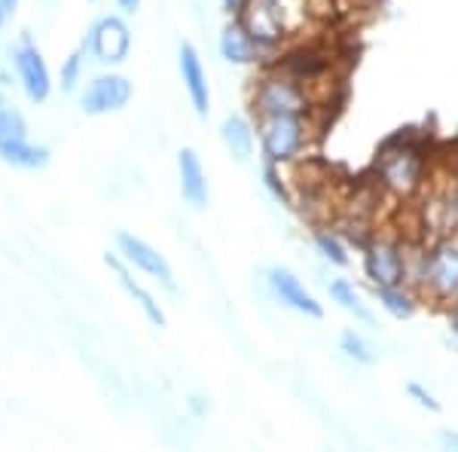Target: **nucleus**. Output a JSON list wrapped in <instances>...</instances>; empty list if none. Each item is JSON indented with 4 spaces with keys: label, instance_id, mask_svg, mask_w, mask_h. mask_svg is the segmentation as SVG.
Masks as SVG:
<instances>
[{
    "label": "nucleus",
    "instance_id": "nucleus-7",
    "mask_svg": "<svg viewBox=\"0 0 458 452\" xmlns=\"http://www.w3.org/2000/svg\"><path fill=\"white\" fill-rule=\"evenodd\" d=\"M364 276L373 287L410 285V244L397 235H373L364 244Z\"/></svg>",
    "mask_w": 458,
    "mask_h": 452
},
{
    "label": "nucleus",
    "instance_id": "nucleus-11",
    "mask_svg": "<svg viewBox=\"0 0 458 452\" xmlns=\"http://www.w3.org/2000/svg\"><path fill=\"white\" fill-rule=\"evenodd\" d=\"M116 254H120L123 260L131 266V269L157 278L165 291L177 294V281H174L172 263H168L165 257L153 248V244H147L144 239H138V235H131V233H120V235H116Z\"/></svg>",
    "mask_w": 458,
    "mask_h": 452
},
{
    "label": "nucleus",
    "instance_id": "nucleus-16",
    "mask_svg": "<svg viewBox=\"0 0 458 452\" xmlns=\"http://www.w3.org/2000/svg\"><path fill=\"white\" fill-rule=\"evenodd\" d=\"M105 263L110 266V272L116 276V281L123 285V291L138 303V309L144 312L147 321H150L153 328H165V312H162V306L157 303V296H153V294L141 285V281L131 276V272H129V263H125L120 254H105Z\"/></svg>",
    "mask_w": 458,
    "mask_h": 452
},
{
    "label": "nucleus",
    "instance_id": "nucleus-29",
    "mask_svg": "<svg viewBox=\"0 0 458 452\" xmlns=\"http://www.w3.org/2000/svg\"><path fill=\"white\" fill-rule=\"evenodd\" d=\"M4 4L10 6V10H16V6H19V0H4Z\"/></svg>",
    "mask_w": 458,
    "mask_h": 452
},
{
    "label": "nucleus",
    "instance_id": "nucleus-3",
    "mask_svg": "<svg viewBox=\"0 0 458 452\" xmlns=\"http://www.w3.org/2000/svg\"><path fill=\"white\" fill-rule=\"evenodd\" d=\"M257 141L266 162L272 166H291V162L306 159L309 144L318 135L315 114H266L254 116Z\"/></svg>",
    "mask_w": 458,
    "mask_h": 452
},
{
    "label": "nucleus",
    "instance_id": "nucleus-9",
    "mask_svg": "<svg viewBox=\"0 0 458 452\" xmlns=\"http://www.w3.org/2000/svg\"><path fill=\"white\" fill-rule=\"evenodd\" d=\"M135 89H131V80L123 77V73H98L92 77L80 95V107L89 116H101V114H116L131 101Z\"/></svg>",
    "mask_w": 458,
    "mask_h": 452
},
{
    "label": "nucleus",
    "instance_id": "nucleus-30",
    "mask_svg": "<svg viewBox=\"0 0 458 452\" xmlns=\"http://www.w3.org/2000/svg\"><path fill=\"white\" fill-rule=\"evenodd\" d=\"M455 202H458V172H455Z\"/></svg>",
    "mask_w": 458,
    "mask_h": 452
},
{
    "label": "nucleus",
    "instance_id": "nucleus-6",
    "mask_svg": "<svg viewBox=\"0 0 458 452\" xmlns=\"http://www.w3.org/2000/svg\"><path fill=\"white\" fill-rule=\"evenodd\" d=\"M0 159L16 168L49 166V150L28 141V123L21 110L0 92Z\"/></svg>",
    "mask_w": 458,
    "mask_h": 452
},
{
    "label": "nucleus",
    "instance_id": "nucleus-23",
    "mask_svg": "<svg viewBox=\"0 0 458 452\" xmlns=\"http://www.w3.org/2000/svg\"><path fill=\"white\" fill-rule=\"evenodd\" d=\"M406 395H410L412 404H419L422 410L428 413H440V400L431 395V391L425 388V385H419V382H410L406 385Z\"/></svg>",
    "mask_w": 458,
    "mask_h": 452
},
{
    "label": "nucleus",
    "instance_id": "nucleus-19",
    "mask_svg": "<svg viewBox=\"0 0 458 452\" xmlns=\"http://www.w3.org/2000/svg\"><path fill=\"white\" fill-rule=\"evenodd\" d=\"M376 291V300H379V306L386 309L391 318H397V321H406V318L416 315L419 309V291L410 285H394V287H373Z\"/></svg>",
    "mask_w": 458,
    "mask_h": 452
},
{
    "label": "nucleus",
    "instance_id": "nucleus-22",
    "mask_svg": "<svg viewBox=\"0 0 458 452\" xmlns=\"http://www.w3.org/2000/svg\"><path fill=\"white\" fill-rule=\"evenodd\" d=\"M83 71H86V49H77L62 64V92H73L80 86V80H83Z\"/></svg>",
    "mask_w": 458,
    "mask_h": 452
},
{
    "label": "nucleus",
    "instance_id": "nucleus-25",
    "mask_svg": "<svg viewBox=\"0 0 458 452\" xmlns=\"http://www.w3.org/2000/svg\"><path fill=\"white\" fill-rule=\"evenodd\" d=\"M440 447L443 449H458V431H440Z\"/></svg>",
    "mask_w": 458,
    "mask_h": 452
},
{
    "label": "nucleus",
    "instance_id": "nucleus-2",
    "mask_svg": "<svg viewBox=\"0 0 458 452\" xmlns=\"http://www.w3.org/2000/svg\"><path fill=\"white\" fill-rule=\"evenodd\" d=\"M318 0H242L239 19L263 47L278 49L306 31L318 16Z\"/></svg>",
    "mask_w": 458,
    "mask_h": 452
},
{
    "label": "nucleus",
    "instance_id": "nucleus-28",
    "mask_svg": "<svg viewBox=\"0 0 458 452\" xmlns=\"http://www.w3.org/2000/svg\"><path fill=\"white\" fill-rule=\"evenodd\" d=\"M10 13H13L10 6H6L4 0H0V28H4V21H6V19H10Z\"/></svg>",
    "mask_w": 458,
    "mask_h": 452
},
{
    "label": "nucleus",
    "instance_id": "nucleus-10",
    "mask_svg": "<svg viewBox=\"0 0 458 452\" xmlns=\"http://www.w3.org/2000/svg\"><path fill=\"white\" fill-rule=\"evenodd\" d=\"M86 53H92L95 62L101 64H120L125 62L131 49V31L120 16H105L98 19L86 34L83 43Z\"/></svg>",
    "mask_w": 458,
    "mask_h": 452
},
{
    "label": "nucleus",
    "instance_id": "nucleus-20",
    "mask_svg": "<svg viewBox=\"0 0 458 452\" xmlns=\"http://www.w3.org/2000/svg\"><path fill=\"white\" fill-rule=\"evenodd\" d=\"M312 239H315L318 254H321L327 263H334V266H349V263H352L349 244H345V242H343V235L334 233V229H315Z\"/></svg>",
    "mask_w": 458,
    "mask_h": 452
},
{
    "label": "nucleus",
    "instance_id": "nucleus-5",
    "mask_svg": "<svg viewBox=\"0 0 458 452\" xmlns=\"http://www.w3.org/2000/svg\"><path fill=\"white\" fill-rule=\"evenodd\" d=\"M315 95L302 80L291 77L278 64H269L260 80L254 83V95H250V110L254 116L266 114H315Z\"/></svg>",
    "mask_w": 458,
    "mask_h": 452
},
{
    "label": "nucleus",
    "instance_id": "nucleus-14",
    "mask_svg": "<svg viewBox=\"0 0 458 452\" xmlns=\"http://www.w3.org/2000/svg\"><path fill=\"white\" fill-rule=\"evenodd\" d=\"M220 55L229 64H266L276 55V49L263 47L239 19H233L224 28V34H220Z\"/></svg>",
    "mask_w": 458,
    "mask_h": 452
},
{
    "label": "nucleus",
    "instance_id": "nucleus-26",
    "mask_svg": "<svg viewBox=\"0 0 458 452\" xmlns=\"http://www.w3.org/2000/svg\"><path fill=\"white\" fill-rule=\"evenodd\" d=\"M446 315H449V328H453V333L458 337V300L453 303V306H446Z\"/></svg>",
    "mask_w": 458,
    "mask_h": 452
},
{
    "label": "nucleus",
    "instance_id": "nucleus-12",
    "mask_svg": "<svg viewBox=\"0 0 458 452\" xmlns=\"http://www.w3.org/2000/svg\"><path fill=\"white\" fill-rule=\"evenodd\" d=\"M266 281H269V291L276 294V300L282 303V306L293 309L297 315H306V318H324V306L318 303V296L309 291L287 266H272V269L266 272Z\"/></svg>",
    "mask_w": 458,
    "mask_h": 452
},
{
    "label": "nucleus",
    "instance_id": "nucleus-8",
    "mask_svg": "<svg viewBox=\"0 0 458 452\" xmlns=\"http://www.w3.org/2000/svg\"><path fill=\"white\" fill-rule=\"evenodd\" d=\"M13 64H16V77L25 95L34 101V105H43V101L53 95V73H49L47 62H43V53L37 49V43L31 37H21L13 49Z\"/></svg>",
    "mask_w": 458,
    "mask_h": 452
},
{
    "label": "nucleus",
    "instance_id": "nucleus-4",
    "mask_svg": "<svg viewBox=\"0 0 458 452\" xmlns=\"http://www.w3.org/2000/svg\"><path fill=\"white\" fill-rule=\"evenodd\" d=\"M425 153L416 141L397 138L376 159V183L397 199H410L425 187Z\"/></svg>",
    "mask_w": 458,
    "mask_h": 452
},
{
    "label": "nucleus",
    "instance_id": "nucleus-13",
    "mask_svg": "<svg viewBox=\"0 0 458 452\" xmlns=\"http://www.w3.org/2000/svg\"><path fill=\"white\" fill-rule=\"evenodd\" d=\"M177 71H181L183 89H187V98L193 105L196 116H208L211 114V86H208V73H205V64L199 58L193 43H181L177 49Z\"/></svg>",
    "mask_w": 458,
    "mask_h": 452
},
{
    "label": "nucleus",
    "instance_id": "nucleus-15",
    "mask_svg": "<svg viewBox=\"0 0 458 452\" xmlns=\"http://www.w3.org/2000/svg\"><path fill=\"white\" fill-rule=\"evenodd\" d=\"M177 181H181V196L187 205H193L196 211L208 209V175H205V166L199 159V153L193 147H183L177 153Z\"/></svg>",
    "mask_w": 458,
    "mask_h": 452
},
{
    "label": "nucleus",
    "instance_id": "nucleus-18",
    "mask_svg": "<svg viewBox=\"0 0 458 452\" xmlns=\"http://www.w3.org/2000/svg\"><path fill=\"white\" fill-rule=\"evenodd\" d=\"M327 294H330V300L336 303L343 312H349L354 315V321H360V324H376V315L370 312V306L364 303V296H360L358 287L352 285L349 278H330L327 281Z\"/></svg>",
    "mask_w": 458,
    "mask_h": 452
},
{
    "label": "nucleus",
    "instance_id": "nucleus-17",
    "mask_svg": "<svg viewBox=\"0 0 458 452\" xmlns=\"http://www.w3.org/2000/svg\"><path fill=\"white\" fill-rule=\"evenodd\" d=\"M220 141H224V147L235 162H248L254 157L257 144H260V141H257V123H250L248 116H242V114L226 116V120L220 123Z\"/></svg>",
    "mask_w": 458,
    "mask_h": 452
},
{
    "label": "nucleus",
    "instance_id": "nucleus-27",
    "mask_svg": "<svg viewBox=\"0 0 458 452\" xmlns=\"http://www.w3.org/2000/svg\"><path fill=\"white\" fill-rule=\"evenodd\" d=\"M116 6H120L123 13H138L141 10V0H116Z\"/></svg>",
    "mask_w": 458,
    "mask_h": 452
},
{
    "label": "nucleus",
    "instance_id": "nucleus-1",
    "mask_svg": "<svg viewBox=\"0 0 458 452\" xmlns=\"http://www.w3.org/2000/svg\"><path fill=\"white\" fill-rule=\"evenodd\" d=\"M410 287L434 306L458 300V233L437 235L428 248L410 251Z\"/></svg>",
    "mask_w": 458,
    "mask_h": 452
},
{
    "label": "nucleus",
    "instance_id": "nucleus-21",
    "mask_svg": "<svg viewBox=\"0 0 458 452\" xmlns=\"http://www.w3.org/2000/svg\"><path fill=\"white\" fill-rule=\"evenodd\" d=\"M339 352H343L349 361H354V364H364V367L376 364V358H379L376 348L354 330H343V337H339Z\"/></svg>",
    "mask_w": 458,
    "mask_h": 452
},
{
    "label": "nucleus",
    "instance_id": "nucleus-24",
    "mask_svg": "<svg viewBox=\"0 0 458 452\" xmlns=\"http://www.w3.org/2000/svg\"><path fill=\"white\" fill-rule=\"evenodd\" d=\"M266 187L272 190V196L278 199V202H284V205H291V192H287L284 187V181H282V166H266Z\"/></svg>",
    "mask_w": 458,
    "mask_h": 452
}]
</instances>
